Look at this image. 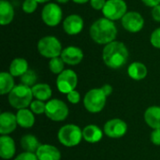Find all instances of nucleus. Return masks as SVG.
Wrapping results in <instances>:
<instances>
[{
    "label": "nucleus",
    "mask_w": 160,
    "mask_h": 160,
    "mask_svg": "<svg viewBox=\"0 0 160 160\" xmlns=\"http://www.w3.org/2000/svg\"><path fill=\"white\" fill-rule=\"evenodd\" d=\"M90 36L98 44H109L114 41L117 36V28L115 23L107 19L100 18L93 22L90 28Z\"/></svg>",
    "instance_id": "nucleus-1"
},
{
    "label": "nucleus",
    "mask_w": 160,
    "mask_h": 160,
    "mask_svg": "<svg viewBox=\"0 0 160 160\" xmlns=\"http://www.w3.org/2000/svg\"><path fill=\"white\" fill-rule=\"evenodd\" d=\"M102 58L105 65L111 68H122L128 58V48L123 42L112 41L104 47Z\"/></svg>",
    "instance_id": "nucleus-2"
},
{
    "label": "nucleus",
    "mask_w": 160,
    "mask_h": 160,
    "mask_svg": "<svg viewBox=\"0 0 160 160\" xmlns=\"http://www.w3.org/2000/svg\"><path fill=\"white\" fill-rule=\"evenodd\" d=\"M33 97L32 88L24 84H19L8 94V101L13 108L22 110L27 108L32 103Z\"/></svg>",
    "instance_id": "nucleus-3"
},
{
    "label": "nucleus",
    "mask_w": 160,
    "mask_h": 160,
    "mask_svg": "<svg viewBox=\"0 0 160 160\" xmlns=\"http://www.w3.org/2000/svg\"><path fill=\"white\" fill-rule=\"evenodd\" d=\"M82 139V130L75 125H66L58 131L59 142L67 147L78 145Z\"/></svg>",
    "instance_id": "nucleus-4"
},
{
    "label": "nucleus",
    "mask_w": 160,
    "mask_h": 160,
    "mask_svg": "<svg viewBox=\"0 0 160 160\" xmlns=\"http://www.w3.org/2000/svg\"><path fill=\"white\" fill-rule=\"evenodd\" d=\"M38 50L42 56L51 59L58 57L63 52L61 42L52 36H47L40 38L38 43Z\"/></svg>",
    "instance_id": "nucleus-5"
},
{
    "label": "nucleus",
    "mask_w": 160,
    "mask_h": 160,
    "mask_svg": "<svg viewBox=\"0 0 160 160\" xmlns=\"http://www.w3.org/2000/svg\"><path fill=\"white\" fill-rule=\"evenodd\" d=\"M106 98L107 97L101 88H96L86 93L83 99V104L88 112L96 113L103 110L106 104Z\"/></svg>",
    "instance_id": "nucleus-6"
},
{
    "label": "nucleus",
    "mask_w": 160,
    "mask_h": 160,
    "mask_svg": "<svg viewBox=\"0 0 160 160\" xmlns=\"http://www.w3.org/2000/svg\"><path fill=\"white\" fill-rule=\"evenodd\" d=\"M46 115L52 121L65 120L68 115V108L65 102L59 99H52L46 103Z\"/></svg>",
    "instance_id": "nucleus-7"
},
{
    "label": "nucleus",
    "mask_w": 160,
    "mask_h": 160,
    "mask_svg": "<svg viewBox=\"0 0 160 160\" xmlns=\"http://www.w3.org/2000/svg\"><path fill=\"white\" fill-rule=\"evenodd\" d=\"M127 4L124 0H107L102 9L105 18L111 21L122 19L127 13Z\"/></svg>",
    "instance_id": "nucleus-8"
},
{
    "label": "nucleus",
    "mask_w": 160,
    "mask_h": 160,
    "mask_svg": "<svg viewBox=\"0 0 160 160\" xmlns=\"http://www.w3.org/2000/svg\"><path fill=\"white\" fill-rule=\"evenodd\" d=\"M78 83L77 74L71 69H66L61 72L56 80L57 89L63 94H68L75 90Z\"/></svg>",
    "instance_id": "nucleus-9"
},
{
    "label": "nucleus",
    "mask_w": 160,
    "mask_h": 160,
    "mask_svg": "<svg viewBox=\"0 0 160 160\" xmlns=\"http://www.w3.org/2000/svg\"><path fill=\"white\" fill-rule=\"evenodd\" d=\"M62 16L63 13L61 8L54 3L47 4L41 12L42 21L49 26H56L59 24L62 20Z\"/></svg>",
    "instance_id": "nucleus-10"
},
{
    "label": "nucleus",
    "mask_w": 160,
    "mask_h": 160,
    "mask_svg": "<svg viewBox=\"0 0 160 160\" xmlns=\"http://www.w3.org/2000/svg\"><path fill=\"white\" fill-rule=\"evenodd\" d=\"M122 25L127 31L131 33H137L143 28L144 19L139 12L129 11L127 12L122 18Z\"/></svg>",
    "instance_id": "nucleus-11"
},
{
    "label": "nucleus",
    "mask_w": 160,
    "mask_h": 160,
    "mask_svg": "<svg viewBox=\"0 0 160 160\" xmlns=\"http://www.w3.org/2000/svg\"><path fill=\"white\" fill-rule=\"evenodd\" d=\"M128 130L126 122L121 119H112L108 121L104 126L105 134L112 139H118L123 137Z\"/></svg>",
    "instance_id": "nucleus-12"
},
{
    "label": "nucleus",
    "mask_w": 160,
    "mask_h": 160,
    "mask_svg": "<svg viewBox=\"0 0 160 160\" xmlns=\"http://www.w3.org/2000/svg\"><path fill=\"white\" fill-rule=\"evenodd\" d=\"M63 28L68 35H77L83 28V20L77 14H71L65 19Z\"/></svg>",
    "instance_id": "nucleus-13"
},
{
    "label": "nucleus",
    "mask_w": 160,
    "mask_h": 160,
    "mask_svg": "<svg viewBox=\"0 0 160 160\" xmlns=\"http://www.w3.org/2000/svg\"><path fill=\"white\" fill-rule=\"evenodd\" d=\"M61 58L63 59V61L66 64L75 66L82 62V60L83 58V52L78 47L69 46L63 50V52L61 53Z\"/></svg>",
    "instance_id": "nucleus-14"
},
{
    "label": "nucleus",
    "mask_w": 160,
    "mask_h": 160,
    "mask_svg": "<svg viewBox=\"0 0 160 160\" xmlns=\"http://www.w3.org/2000/svg\"><path fill=\"white\" fill-rule=\"evenodd\" d=\"M17 117L12 112H3L0 115V133L8 135L13 132L17 127Z\"/></svg>",
    "instance_id": "nucleus-15"
},
{
    "label": "nucleus",
    "mask_w": 160,
    "mask_h": 160,
    "mask_svg": "<svg viewBox=\"0 0 160 160\" xmlns=\"http://www.w3.org/2000/svg\"><path fill=\"white\" fill-rule=\"evenodd\" d=\"M38 160H60V151L50 144H41L36 153Z\"/></svg>",
    "instance_id": "nucleus-16"
},
{
    "label": "nucleus",
    "mask_w": 160,
    "mask_h": 160,
    "mask_svg": "<svg viewBox=\"0 0 160 160\" xmlns=\"http://www.w3.org/2000/svg\"><path fill=\"white\" fill-rule=\"evenodd\" d=\"M16 151L14 141L6 135L0 138V157L3 159H10L13 158Z\"/></svg>",
    "instance_id": "nucleus-17"
},
{
    "label": "nucleus",
    "mask_w": 160,
    "mask_h": 160,
    "mask_svg": "<svg viewBox=\"0 0 160 160\" xmlns=\"http://www.w3.org/2000/svg\"><path fill=\"white\" fill-rule=\"evenodd\" d=\"M144 120L150 128L154 129H160L159 106L149 107L144 113Z\"/></svg>",
    "instance_id": "nucleus-18"
},
{
    "label": "nucleus",
    "mask_w": 160,
    "mask_h": 160,
    "mask_svg": "<svg viewBox=\"0 0 160 160\" xmlns=\"http://www.w3.org/2000/svg\"><path fill=\"white\" fill-rule=\"evenodd\" d=\"M14 18V9L12 5L6 1H0V23L2 25H7L12 22Z\"/></svg>",
    "instance_id": "nucleus-19"
},
{
    "label": "nucleus",
    "mask_w": 160,
    "mask_h": 160,
    "mask_svg": "<svg viewBox=\"0 0 160 160\" xmlns=\"http://www.w3.org/2000/svg\"><path fill=\"white\" fill-rule=\"evenodd\" d=\"M102 130L95 125H89L85 127L82 130V138L90 143L99 142L102 139Z\"/></svg>",
    "instance_id": "nucleus-20"
},
{
    "label": "nucleus",
    "mask_w": 160,
    "mask_h": 160,
    "mask_svg": "<svg viewBox=\"0 0 160 160\" xmlns=\"http://www.w3.org/2000/svg\"><path fill=\"white\" fill-rule=\"evenodd\" d=\"M17 117V123L20 127L24 128H29L33 127L35 123V117L31 111L27 109H22L19 110V112L16 114Z\"/></svg>",
    "instance_id": "nucleus-21"
},
{
    "label": "nucleus",
    "mask_w": 160,
    "mask_h": 160,
    "mask_svg": "<svg viewBox=\"0 0 160 160\" xmlns=\"http://www.w3.org/2000/svg\"><path fill=\"white\" fill-rule=\"evenodd\" d=\"M128 73L131 79H133L135 81H141L146 77L147 68L142 63L135 62V63H132L128 67Z\"/></svg>",
    "instance_id": "nucleus-22"
},
{
    "label": "nucleus",
    "mask_w": 160,
    "mask_h": 160,
    "mask_svg": "<svg viewBox=\"0 0 160 160\" xmlns=\"http://www.w3.org/2000/svg\"><path fill=\"white\" fill-rule=\"evenodd\" d=\"M28 70V63L23 58H15L9 67V73L13 77L22 76Z\"/></svg>",
    "instance_id": "nucleus-23"
},
{
    "label": "nucleus",
    "mask_w": 160,
    "mask_h": 160,
    "mask_svg": "<svg viewBox=\"0 0 160 160\" xmlns=\"http://www.w3.org/2000/svg\"><path fill=\"white\" fill-rule=\"evenodd\" d=\"M40 143L38 140L34 135H24L21 139V146L25 152L29 153H37L38 149L40 147Z\"/></svg>",
    "instance_id": "nucleus-24"
},
{
    "label": "nucleus",
    "mask_w": 160,
    "mask_h": 160,
    "mask_svg": "<svg viewBox=\"0 0 160 160\" xmlns=\"http://www.w3.org/2000/svg\"><path fill=\"white\" fill-rule=\"evenodd\" d=\"M34 98L38 100H48L52 97V89L46 83H38L32 87Z\"/></svg>",
    "instance_id": "nucleus-25"
},
{
    "label": "nucleus",
    "mask_w": 160,
    "mask_h": 160,
    "mask_svg": "<svg viewBox=\"0 0 160 160\" xmlns=\"http://www.w3.org/2000/svg\"><path fill=\"white\" fill-rule=\"evenodd\" d=\"M13 76L8 72H1L0 74V93L1 95L9 94L14 88Z\"/></svg>",
    "instance_id": "nucleus-26"
},
{
    "label": "nucleus",
    "mask_w": 160,
    "mask_h": 160,
    "mask_svg": "<svg viewBox=\"0 0 160 160\" xmlns=\"http://www.w3.org/2000/svg\"><path fill=\"white\" fill-rule=\"evenodd\" d=\"M64 66H65V62L63 61V59L61 57H54L52 58L49 62V68L50 70L54 73V74H60L61 72L64 71Z\"/></svg>",
    "instance_id": "nucleus-27"
},
{
    "label": "nucleus",
    "mask_w": 160,
    "mask_h": 160,
    "mask_svg": "<svg viewBox=\"0 0 160 160\" xmlns=\"http://www.w3.org/2000/svg\"><path fill=\"white\" fill-rule=\"evenodd\" d=\"M37 74L34 70H31V69H28L22 76H21V82H22V84H24L26 86H34L36 84V82H37Z\"/></svg>",
    "instance_id": "nucleus-28"
},
{
    "label": "nucleus",
    "mask_w": 160,
    "mask_h": 160,
    "mask_svg": "<svg viewBox=\"0 0 160 160\" xmlns=\"http://www.w3.org/2000/svg\"><path fill=\"white\" fill-rule=\"evenodd\" d=\"M31 111L36 114H42L46 111V104L42 100H34L30 104Z\"/></svg>",
    "instance_id": "nucleus-29"
},
{
    "label": "nucleus",
    "mask_w": 160,
    "mask_h": 160,
    "mask_svg": "<svg viewBox=\"0 0 160 160\" xmlns=\"http://www.w3.org/2000/svg\"><path fill=\"white\" fill-rule=\"evenodd\" d=\"M38 7L36 0H24L22 3V9L25 13H33Z\"/></svg>",
    "instance_id": "nucleus-30"
},
{
    "label": "nucleus",
    "mask_w": 160,
    "mask_h": 160,
    "mask_svg": "<svg viewBox=\"0 0 160 160\" xmlns=\"http://www.w3.org/2000/svg\"><path fill=\"white\" fill-rule=\"evenodd\" d=\"M150 41L152 43V45L158 49H160V27L156 29L152 35H151V38H150Z\"/></svg>",
    "instance_id": "nucleus-31"
},
{
    "label": "nucleus",
    "mask_w": 160,
    "mask_h": 160,
    "mask_svg": "<svg viewBox=\"0 0 160 160\" xmlns=\"http://www.w3.org/2000/svg\"><path fill=\"white\" fill-rule=\"evenodd\" d=\"M67 98H68V100L72 104L79 103L80 99H81V96L79 94V92H77L76 90H73V91L69 92L68 94H67Z\"/></svg>",
    "instance_id": "nucleus-32"
},
{
    "label": "nucleus",
    "mask_w": 160,
    "mask_h": 160,
    "mask_svg": "<svg viewBox=\"0 0 160 160\" xmlns=\"http://www.w3.org/2000/svg\"><path fill=\"white\" fill-rule=\"evenodd\" d=\"M14 160H38V157L34 153H29V152H24L20 154Z\"/></svg>",
    "instance_id": "nucleus-33"
},
{
    "label": "nucleus",
    "mask_w": 160,
    "mask_h": 160,
    "mask_svg": "<svg viewBox=\"0 0 160 160\" xmlns=\"http://www.w3.org/2000/svg\"><path fill=\"white\" fill-rule=\"evenodd\" d=\"M90 4L94 9L102 10L106 4V0H90Z\"/></svg>",
    "instance_id": "nucleus-34"
},
{
    "label": "nucleus",
    "mask_w": 160,
    "mask_h": 160,
    "mask_svg": "<svg viewBox=\"0 0 160 160\" xmlns=\"http://www.w3.org/2000/svg\"><path fill=\"white\" fill-rule=\"evenodd\" d=\"M151 141L155 145H160V129H155L152 132Z\"/></svg>",
    "instance_id": "nucleus-35"
},
{
    "label": "nucleus",
    "mask_w": 160,
    "mask_h": 160,
    "mask_svg": "<svg viewBox=\"0 0 160 160\" xmlns=\"http://www.w3.org/2000/svg\"><path fill=\"white\" fill-rule=\"evenodd\" d=\"M152 16L156 22H160V5H158L152 9Z\"/></svg>",
    "instance_id": "nucleus-36"
},
{
    "label": "nucleus",
    "mask_w": 160,
    "mask_h": 160,
    "mask_svg": "<svg viewBox=\"0 0 160 160\" xmlns=\"http://www.w3.org/2000/svg\"><path fill=\"white\" fill-rule=\"evenodd\" d=\"M101 90H102L103 93L106 95V97L110 96V95L112 93V87L110 84H104V85L101 87Z\"/></svg>",
    "instance_id": "nucleus-37"
},
{
    "label": "nucleus",
    "mask_w": 160,
    "mask_h": 160,
    "mask_svg": "<svg viewBox=\"0 0 160 160\" xmlns=\"http://www.w3.org/2000/svg\"><path fill=\"white\" fill-rule=\"evenodd\" d=\"M146 6L148 7H156L158 5H160V0H142Z\"/></svg>",
    "instance_id": "nucleus-38"
},
{
    "label": "nucleus",
    "mask_w": 160,
    "mask_h": 160,
    "mask_svg": "<svg viewBox=\"0 0 160 160\" xmlns=\"http://www.w3.org/2000/svg\"><path fill=\"white\" fill-rule=\"evenodd\" d=\"M72 1L77 3V4H84V3H86V2H88L90 0H72Z\"/></svg>",
    "instance_id": "nucleus-39"
},
{
    "label": "nucleus",
    "mask_w": 160,
    "mask_h": 160,
    "mask_svg": "<svg viewBox=\"0 0 160 160\" xmlns=\"http://www.w3.org/2000/svg\"><path fill=\"white\" fill-rule=\"evenodd\" d=\"M58 3H61V4H65V3H68L69 0H56Z\"/></svg>",
    "instance_id": "nucleus-40"
},
{
    "label": "nucleus",
    "mask_w": 160,
    "mask_h": 160,
    "mask_svg": "<svg viewBox=\"0 0 160 160\" xmlns=\"http://www.w3.org/2000/svg\"><path fill=\"white\" fill-rule=\"evenodd\" d=\"M38 3H45V2H48L49 0H36Z\"/></svg>",
    "instance_id": "nucleus-41"
}]
</instances>
